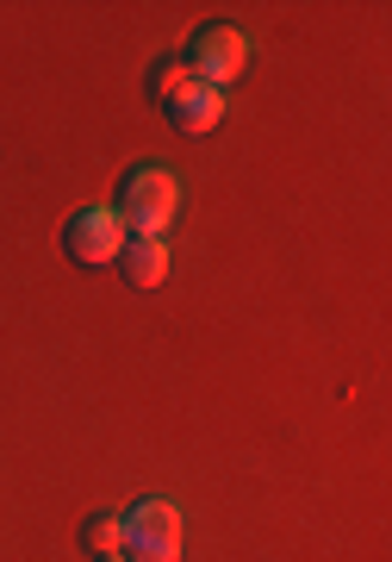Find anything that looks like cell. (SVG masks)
<instances>
[{
	"label": "cell",
	"instance_id": "obj_5",
	"mask_svg": "<svg viewBox=\"0 0 392 562\" xmlns=\"http://www.w3.org/2000/svg\"><path fill=\"white\" fill-rule=\"evenodd\" d=\"M162 120L175 125L181 138H206V132H218V125H224V94H218V88H206V81H187L175 101H162Z\"/></svg>",
	"mask_w": 392,
	"mask_h": 562
},
{
	"label": "cell",
	"instance_id": "obj_1",
	"mask_svg": "<svg viewBox=\"0 0 392 562\" xmlns=\"http://www.w3.org/2000/svg\"><path fill=\"white\" fill-rule=\"evenodd\" d=\"M118 220H125V232L131 238H162L169 225H175L181 213V181L162 169V162H138V169H125L118 176Z\"/></svg>",
	"mask_w": 392,
	"mask_h": 562
},
{
	"label": "cell",
	"instance_id": "obj_6",
	"mask_svg": "<svg viewBox=\"0 0 392 562\" xmlns=\"http://www.w3.org/2000/svg\"><path fill=\"white\" fill-rule=\"evenodd\" d=\"M118 276L131 281V288H162L169 281V238H125Z\"/></svg>",
	"mask_w": 392,
	"mask_h": 562
},
{
	"label": "cell",
	"instance_id": "obj_8",
	"mask_svg": "<svg viewBox=\"0 0 392 562\" xmlns=\"http://www.w3.org/2000/svg\"><path fill=\"white\" fill-rule=\"evenodd\" d=\"M187 81H194V76H187V63H181V57H157V63H150V76H143V88H150V101L162 106V101H175Z\"/></svg>",
	"mask_w": 392,
	"mask_h": 562
},
{
	"label": "cell",
	"instance_id": "obj_2",
	"mask_svg": "<svg viewBox=\"0 0 392 562\" xmlns=\"http://www.w3.org/2000/svg\"><path fill=\"white\" fill-rule=\"evenodd\" d=\"M118 557L125 562H181V506L169 494H143L118 513Z\"/></svg>",
	"mask_w": 392,
	"mask_h": 562
},
{
	"label": "cell",
	"instance_id": "obj_7",
	"mask_svg": "<svg viewBox=\"0 0 392 562\" xmlns=\"http://www.w3.org/2000/svg\"><path fill=\"white\" fill-rule=\"evenodd\" d=\"M81 550L94 562L118 557V513H88V519H81Z\"/></svg>",
	"mask_w": 392,
	"mask_h": 562
},
{
	"label": "cell",
	"instance_id": "obj_4",
	"mask_svg": "<svg viewBox=\"0 0 392 562\" xmlns=\"http://www.w3.org/2000/svg\"><path fill=\"white\" fill-rule=\"evenodd\" d=\"M181 63H187V76L206 81V88H231L243 69H250V38L237 32V25H199L194 38H187V50H181Z\"/></svg>",
	"mask_w": 392,
	"mask_h": 562
},
{
	"label": "cell",
	"instance_id": "obj_9",
	"mask_svg": "<svg viewBox=\"0 0 392 562\" xmlns=\"http://www.w3.org/2000/svg\"><path fill=\"white\" fill-rule=\"evenodd\" d=\"M106 562H125V557H106Z\"/></svg>",
	"mask_w": 392,
	"mask_h": 562
},
{
	"label": "cell",
	"instance_id": "obj_3",
	"mask_svg": "<svg viewBox=\"0 0 392 562\" xmlns=\"http://www.w3.org/2000/svg\"><path fill=\"white\" fill-rule=\"evenodd\" d=\"M125 238H131V232H125V220H118L113 201L76 206L69 225H62V257L76 262V269H106V262H118Z\"/></svg>",
	"mask_w": 392,
	"mask_h": 562
}]
</instances>
